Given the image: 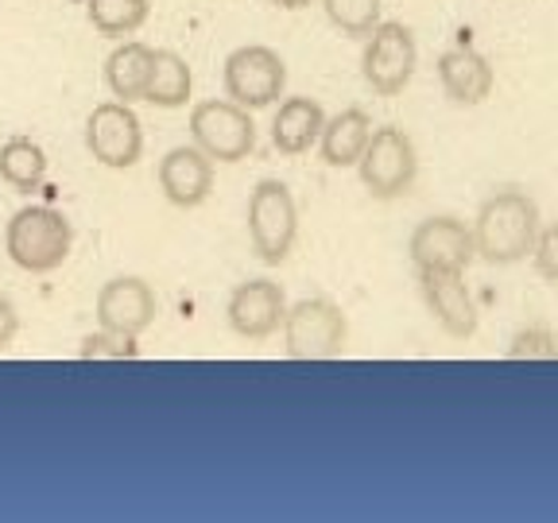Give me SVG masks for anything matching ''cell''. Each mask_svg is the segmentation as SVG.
<instances>
[{
    "mask_svg": "<svg viewBox=\"0 0 558 523\" xmlns=\"http://www.w3.org/2000/svg\"><path fill=\"white\" fill-rule=\"evenodd\" d=\"M74 248V229L51 206H20L4 226V253L27 276H51Z\"/></svg>",
    "mask_w": 558,
    "mask_h": 523,
    "instance_id": "obj_2",
    "label": "cell"
},
{
    "mask_svg": "<svg viewBox=\"0 0 558 523\" xmlns=\"http://www.w3.org/2000/svg\"><path fill=\"white\" fill-rule=\"evenodd\" d=\"M191 89H194V74L186 66V59L159 47L151 54V78L148 89H144V101L156 105V109H183L191 101Z\"/></svg>",
    "mask_w": 558,
    "mask_h": 523,
    "instance_id": "obj_19",
    "label": "cell"
},
{
    "mask_svg": "<svg viewBox=\"0 0 558 523\" xmlns=\"http://www.w3.org/2000/svg\"><path fill=\"white\" fill-rule=\"evenodd\" d=\"M74 4H86V0H74Z\"/></svg>",
    "mask_w": 558,
    "mask_h": 523,
    "instance_id": "obj_28",
    "label": "cell"
},
{
    "mask_svg": "<svg viewBox=\"0 0 558 523\" xmlns=\"http://www.w3.org/2000/svg\"><path fill=\"white\" fill-rule=\"evenodd\" d=\"M221 82H226V97L244 109H268L283 86H288V66L271 47L264 44H248L236 47L226 59L221 70Z\"/></svg>",
    "mask_w": 558,
    "mask_h": 523,
    "instance_id": "obj_9",
    "label": "cell"
},
{
    "mask_svg": "<svg viewBox=\"0 0 558 523\" xmlns=\"http://www.w3.org/2000/svg\"><path fill=\"white\" fill-rule=\"evenodd\" d=\"M16 333H20V311L9 295H0V353L16 341Z\"/></svg>",
    "mask_w": 558,
    "mask_h": 523,
    "instance_id": "obj_26",
    "label": "cell"
},
{
    "mask_svg": "<svg viewBox=\"0 0 558 523\" xmlns=\"http://www.w3.org/2000/svg\"><path fill=\"white\" fill-rule=\"evenodd\" d=\"M357 174H361V186L380 202H392L400 194H408L418 179V156L408 132L396 129V124L373 129V136H368L365 151L357 159Z\"/></svg>",
    "mask_w": 558,
    "mask_h": 523,
    "instance_id": "obj_5",
    "label": "cell"
},
{
    "mask_svg": "<svg viewBox=\"0 0 558 523\" xmlns=\"http://www.w3.org/2000/svg\"><path fill=\"white\" fill-rule=\"evenodd\" d=\"M323 124L326 113L314 97H288L279 105L276 121H271V144L283 156H306L323 136Z\"/></svg>",
    "mask_w": 558,
    "mask_h": 523,
    "instance_id": "obj_16",
    "label": "cell"
},
{
    "mask_svg": "<svg viewBox=\"0 0 558 523\" xmlns=\"http://www.w3.org/2000/svg\"><path fill=\"white\" fill-rule=\"evenodd\" d=\"M535 271H539L547 283H555L558 288V221H550V226H539V236H535Z\"/></svg>",
    "mask_w": 558,
    "mask_h": 523,
    "instance_id": "obj_25",
    "label": "cell"
},
{
    "mask_svg": "<svg viewBox=\"0 0 558 523\" xmlns=\"http://www.w3.org/2000/svg\"><path fill=\"white\" fill-rule=\"evenodd\" d=\"M268 4H279V9H306L311 0H268Z\"/></svg>",
    "mask_w": 558,
    "mask_h": 523,
    "instance_id": "obj_27",
    "label": "cell"
},
{
    "mask_svg": "<svg viewBox=\"0 0 558 523\" xmlns=\"http://www.w3.org/2000/svg\"><path fill=\"white\" fill-rule=\"evenodd\" d=\"M408 253L415 271H465L477 256V244H473V229H465V221L442 214V218L418 221L408 241Z\"/></svg>",
    "mask_w": 558,
    "mask_h": 523,
    "instance_id": "obj_11",
    "label": "cell"
},
{
    "mask_svg": "<svg viewBox=\"0 0 558 523\" xmlns=\"http://www.w3.org/2000/svg\"><path fill=\"white\" fill-rule=\"evenodd\" d=\"M0 179L16 194H32L47 179V151L32 136H12L0 148Z\"/></svg>",
    "mask_w": 558,
    "mask_h": 523,
    "instance_id": "obj_20",
    "label": "cell"
},
{
    "mask_svg": "<svg viewBox=\"0 0 558 523\" xmlns=\"http://www.w3.org/2000/svg\"><path fill=\"white\" fill-rule=\"evenodd\" d=\"M438 82H442L446 97L458 105H481L493 97L497 74L488 66V59L481 51H473L470 44H458L450 51L438 54Z\"/></svg>",
    "mask_w": 558,
    "mask_h": 523,
    "instance_id": "obj_15",
    "label": "cell"
},
{
    "mask_svg": "<svg viewBox=\"0 0 558 523\" xmlns=\"http://www.w3.org/2000/svg\"><path fill=\"white\" fill-rule=\"evenodd\" d=\"M283 349L291 361H333L345 353L349 323L333 299H299L283 314Z\"/></svg>",
    "mask_w": 558,
    "mask_h": 523,
    "instance_id": "obj_3",
    "label": "cell"
},
{
    "mask_svg": "<svg viewBox=\"0 0 558 523\" xmlns=\"http://www.w3.org/2000/svg\"><path fill=\"white\" fill-rule=\"evenodd\" d=\"M326 20L338 27L341 35H353V39H365L376 24H380V0H323Z\"/></svg>",
    "mask_w": 558,
    "mask_h": 523,
    "instance_id": "obj_22",
    "label": "cell"
},
{
    "mask_svg": "<svg viewBox=\"0 0 558 523\" xmlns=\"http://www.w3.org/2000/svg\"><path fill=\"white\" fill-rule=\"evenodd\" d=\"M368 136H373V121H368L365 109L349 105L338 117L323 124V136H318V151L330 167H357L361 151H365Z\"/></svg>",
    "mask_w": 558,
    "mask_h": 523,
    "instance_id": "obj_17",
    "label": "cell"
},
{
    "mask_svg": "<svg viewBox=\"0 0 558 523\" xmlns=\"http://www.w3.org/2000/svg\"><path fill=\"white\" fill-rule=\"evenodd\" d=\"M151 47L140 44V39H129V44L117 47L109 59H105V86L117 101H144V89H148L151 78Z\"/></svg>",
    "mask_w": 558,
    "mask_h": 523,
    "instance_id": "obj_18",
    "label": "cell"
},
{
    "mask_svg": "<svg viewBox=\"0 0 558 523\" xmlns=\"http://www.w3.org/2000/svg\"><path fill=\"white\" fill-rule=\"evenodd\" d=\"M86 151L109 171H129L144 156V124L129 101H101L86 121Z\"/></svg>",
    "mask_w": 558,
    "mask_h": 523,
    "instance_id": "obj_8",
    "label": "cell"
},
{
    "mask_svg": "<svg viewBox=\"0 0 558 523\" xmlns=\"http://www.w3.org/2000/svg\"><path fill=\"white\" fill-rule=\"evenodd\" d=\"M283 314H288V295L276 279H244L226 303L229 330L248 341L271 338L283 326Z\"/></svg>",
    "mask_w": 558,
    "mask_h": 523,
    "instance_id": "obj_12",
    "label": "cell"
},
{
    "mask_svg": "<svg viewBox=\"0 0 558 523\" xmlns=\"http://www.w3.org/2000/svg\"><path fill=\"white\" fill-rule=\"evenodd\" d=\"M194 148H202L218 163H241L256 151V124L248 109L229 97H209L191 109Z\"/></svg>",
    "mask_w": 558,
    "mask_h": 523,
    "instance_id": "obj_6",
    "label": "cell"
},
{
    "mask_svg": "<svg viewBox=\"0 0 558 523\" xmlns=\"http://www.w3.org/2000/svg\"><path fill=\"white\" fill-rule=\"evenodd\" d=\"M299 236V206L288 183L264 179L248 194V241L264 264H283Z\"/></svg>",
    "mask_w": 558,
    "mask_h": 523,
    "instance_id": "obj_4",
    "label": "cell"
},
{
    "mask_svg": "<svg viewBox=\"0 0 558 523\" xmlns=\"http://www.w3.org/2000/svg\"><path fill=\"white\" fill-rule=\"evenodd\" d=\"M423 303L450 338L477 333V303L465 288V271H418Z\"/></svg>",
    "mask_w": 558,
    "mask_h": 523,
    "instance_id": "obj_13",
    "label": "cell"
},
{
    "mask_svg": "<svg viewBox=\"0 0 558 523\" xmlns=\"http://www.w3.org/2000/svg\"><path fill=\"white\" fill-rule=\"evenodd\" d=\"M539 236V206L515 186L488 194L473 221V244L485 264H520Z\"/></svg>",
    "mask_w": 558,
    "mask_h": 523,
    "instance_id": "obj_1",
    "label": "cell"
},
{
    "mask_svg": "<svg viewBox=\"0 0 558 523\" xmlns=\"http://www.w3.org/2000/svg\"><path fill=\"white\" fill-rule=\"evenodd\" d=\"M512 361H558V333H550L547 326H527L512 338L508 345Z\"/></svg>",
    "mask_w": 558,
    "mask_h": 523,
    "instance_id": "obj_24",
    "label": "cell"
},
{
    "mask_svg": "<svg viewBox=\"0 0 558 523\" xmlns=\"http://www.w3.org/2000/svg\"><path fill=\"white\" fill-rule=\"evenodd\" d=\"M418 66V47L415 35H411L408 24H376L373 32L365 35V54H361V74H365L368 89L380 97H396L408 89V82L415 78Z\"/></svg>",
    "mask_w": 558,
    "mask_h": 523,
    "instance_id": "obj_7",
    "label": "cell"
},
{
    "mask_svg": "<svg viewBox=\"0 0 558 523\" xmlns=\"http://www.w3.org/2000/svg\"><path fill=\"white\" fill-rule=\"evenodd\" d=\"M94 314L101 330L140 338V333H148L151 326H156L159 299L148 279L117 276V279H109V283H101V291H97V299H94Z\"/></svg>",
    "mask_w": 558,
    "mask_h": 523,
    "instance_id": "obj_10",
    "label": "cell"
},
{
    "mask_svg": "<svg viewBox=\"0 0 558 523\" xmlns=\"http://www.w3.org/2000/svg\"><path fill=\"white\" fill-rule=\"evenodd\" d=\"M159 191L171 206L198 209L214 194V159L202 148H171L156 167Z\"/></svg>",
    "mask_w": 558,
    "mask_h": 523,
    "instance_id": "obj_14",
    "label": "cell"
},
{
    "mask_svg": "<svg viewBox=\"0 0 558 523\" xmlns=\"http://www.w3.org/2000/svg\"><path fill=\"white\" fill-rule=\"evenodd\" d=\"M86 16L97 35L124 39V35H136L148 24L151 4L148 0H86Z\"/></svg>",
    "mask_w": 558,
    "mask_h": 523,
    "instance_id": "obj_21",
    "label": "cell"
},
{
    "mask_svg": "<svg viewBox=\"0 0 558 523\" xmlns=\"http://www.w3.org/2000/svg\"><path fill=\"white\" fill-rule=\"evenodd\" d=\"M78 357L82 361H136L140 345H136V338H129V333H113V330H101V326H97V333H86V338H82Z\"/></svg>",
    "mask_w": 558,
    "mask_h": 523,
    "instance_id": "obj_23",
    "label": "cell"
}]
</instances>
